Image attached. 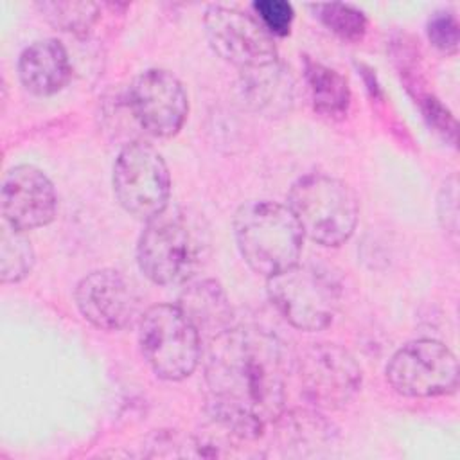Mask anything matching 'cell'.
I'll list each match as a JSON object with an SVG mask.
<instances>
[{"label":"cell","mask_w":460,"mask_h":460,"mask_svg":"<svg viewBox=\"0 0 460 460\" xmlns=\"http://www.w3.org/2000/svg\"><path fill=\"white\" fill-rule=\"evenodd\" d=\"M74 298L83 318L102 331L129 327L140 309L137 289L117 270H95L84 275L75 286Z\"/></svg>","instance_id":"obj_12"},{"label":"cell","mask_w":460,"mask_h":460,"mask_svg":"<svg viewBox=\"0 0 460 460\" xmlns=\"http://www.w3.org/2000/svg\"><path fill=\"white\" fill-rule=\"evenodd\" d=\"M128 106L146 133L167 138L181 129L189 111V99L174 74L164 68H147L129 84Z\"/></svg>","instance_id":"obj_11"},{"label":"cell","mask_w":460,"mask_h":460,"mask_svg":"<svg viewBox=\"0 0 460 460\" xmlns=\"http://www.w3.org/2000/svg\"><path fill=\"white\" fill-rule=\"evenodd\" d=\"M203 241L185 212L165 208L149 219L137 243L140 271L158 286L185 284L201 262Z\"/></svg>","instance_id":"obj_4"},{"label":"cell","mask_w":460,"mask_h":460,"mask_svg":"<svg viewBox=\"0 0 460 460\" xmlns=\"http://www.w3.org/2000/svg\"><path fill=\"white\" fill-rule=\"evenodd\" d=\"M239 88L244 102L270 119L289 113L295 101L293 75L279 59L241 70Z\"/></svg>","instance_id":"obj_14"},{"label":"cell","mask_w":460,"mask_h":460,"mask_svg":"<svg viewBox=\"0 0 460 460\" xmlns=\"http://www.w3.org/2000/svg\"><path fill=\"white\" fill-rule=\"evenodd\" d=\"M58 208V196L49 176L34 165H16L2 181V216L7 225L27 232L49 225Z\"/></svg>","instance_id":"obj_13"},{"label":"cell","mask_w":460,"mask_h":460,"mask_svg":"<svg viewBox=\"0 0 460 460\" xmlns=\"http://www.w3.org/2000/svg\"><path fill=\"white\" fill-rule=\"evenodd\" d=\"M428 38L433 47L442 52H455L460 40L458 22L449 11H437L429 16L426 25Z\"/></svg>","instance_id":"obj_23"},{"label":"cell","mask_w":460,"mask_h":460,"mask_svg":"<svg viewBox=\"0 0 460 460\" xmlns=\"http://www.w3.org/2000/svg\"><path fill=\"white\" fill-rule=\"evenodd\" d=\"M138 343L151 370L167 381L189 377L201 356V334L174 304H156L138 320Z\"/></svg>","instance_id":"obj_6"},{"label":"cell","mask_w":460,"mask_h":460,"mask_svg":"<svg viewBox=\"0 0 460 460\" xmlns=\"http://www.w3.org/2000/svg\"><path fill=\"white\" fill-rule=\"evenodd\" d=\"M271 305L300 331H322L341 304V282L325 266L293 264L266 282Z\"/></svg>","instance_id":"obj_5"},{"label":"cell","mask_w":460,"mask_h":460,"mask_svg":"<svg viewBox=\"0 0 460 460\" xmlns=\"http://www.w3.org/2000/svg\"><path fill=\"white\" fill-rule=\"evenodd\" d=\"M316 18L336 36L347 41H358L367 32L368 20L365 13L354 5L331 2L311 5Z\"/></svg>","instance_id":"obj_20"},{"label":"cell","mask_w":460,"mask_h":460,"mask_svg":"<svg viewBox=\"0 0 460 460\" xmlns=\"http://www.w3.org/2000/svg\"><path fill=\"white\" fill-rule=\"evenodd\" d=\"M277 429V442L295 456L320 455L322 449L332 446L336 440L334 426L316 410L298 408L282 411L273 422Z\"/></svg>","instance_id":"obj_16"},{"label":"cell","mask_w":460,"mask_h":460,"mask_svg":"<svg viewBox=\"0 0 460 460\" xmlns=\"http://www.w3.org/2000/svg\"><path fill=\"white\" fill-rule=\"evenodd\" d=\"M34 264V250L25 232L4 221L0 235V279L4 284L20 282Z\"/></svg>","instance_id":"obj_19"},{"label":"cell","mask_w":460,"mask_h":460,"mask_svg":"<svg viewBox=\"0 0 460 460\" xmlns=\"http://www.w3.org/2000/svg\"><path fill=\"white\" fill-rule=\"evenodd\" d=\"M304 75L311 93L313 108L331 119L343 117L350 104V90L347 79L334 68L314 61L304 59Z\"/></svg>","instance_id":"obj_18"},{"label":"cell","mask_w":460,"mask_h":460,"mask_svg":"<svg viewBox=\"0 0 460 460\" xmlns=\"http://www.w3.org/2000/svg\"><path fill=\"white\" fill-rule=\"evenodd\" d=\"M288 358L282 343L257 327H230L210 340L205 361L207 413L257 442L286 410Z\"/></svg>","instance_id":"obj_1"},{"label":"cell","mask_w":460,"mask_h":460,"mask_svg":"<svg viewBox=\"0 0 460 460\" xmlns=\"http://www.w3.org/2000/svg\"><path fill=\"white\" fill-rule=\"evenodd\" d=\"M288 207L304 235L323 246L343 244L354 234L359 214L354 190L320 172L304 174L291 185Z\"/></svg>","instance_id":"obj_3"},{"label":"cell","mask_w":460,"mask_h":460,"mask_svg":"<svg viewBox=\"0 0 460 460\" xmlns=\"http://www.w3.org/2000/svg\"><path fill=\"white\" fill-rule=\"evenodd\" d=\"M113 192L120 207L149 221L169 207L171 176L164 156L146 142H129L113 165Z\"/></svg>","instance_id":"obj_7"},{"label":"cell","mask_w":460,"mask_h":460,"mask_svg":"<svg viewBox=\"0 0 460 460\" xmlns=\"http://www.w3.org/2000/svg\"><path fill=\"white\" fill-rule=\"evenodd\" d=\"M205 34L214 52L239 70L277 59L273 36L255 14L235 7L210 5L203 16Z\"/></svg>","instance_id":"obj_10"},{"label":"cell","mask_w":460,"mask_h":460,"mask_svg":"<svg viewBox=\"0 0 460 460\" xmlns=\"http://www.w3.org/2000/svg\"><path fill=\"white\" fill-rule=\"evenodd\" d=\"M72 66L66 49L52 38L31 43L18 59L22 84L34 95H52L70 79Z\"/></svg>","instance_id":"obj_15"},{"label":"cell","mask_w":460,"mask_h":460,"mask_svg":"<svg viewBox=\"0 0 460 460\" xmlns=\"http://www.w3.org/2000/svg\"><path fill=\"white\" fill-rule=\"evenodd\" d=\"M255 18L262 23V27L271 36H286L289 34L295 11L293 5L286 0H257L253 2Z\"/></svg>","instance_id":"obj_22"},{"label":"cell","mask_w":460,"mask_h":460,"mask_svg":"<svg viewBox=\"0 0 460 460\" xmlns=\"http://www.w3.org/2000/svg\"><path fill=\"white\" fill-rule=\"evenodd\" d=\"M304 399L320 410L347 404L361 386V368L354 356L334 343H313L296 359Z\"/></svg>","instance_id":"obj_9"},{"label":"cell","mask_w":460,"mask_h":460,"mask_svg":"<svg viewBox=\"0 0 460 460\" xmlns=\"http://www.w3.org/2000/svg\"><path fill=\"white\" fill-rule=\"evenodd\" d=\"M234 235L244 262L266 279L298 262L304 232L288 205L255 199L234 216Z\"/></svg>","instance_id":"obj_2"},{"label":"cell","mask_w":460,"mask_h":460,"mask_svg":"<svg viewBox=\"0 0 460 460\" xmlns=\"http://www.w3.org/2000/svg\"><path fill=\"white\" fill-rule=\"evenodd\" d=\"M40 9L54 27L74 34H86L99 16L93 2H43Z\"/></svg>","instance_id":"obj_21"},{"label":"cell","mask_w":460,"mask_h":460,"mask_svg":"<svg viewBox=\"0 0 460 460\" xmlns=\"http://www.w3.org/2000/svg\"><path fill=\"white\" fill-rule=\"evenodd\" d=\"M420 110L424 119L428 120V124L431 128H435L444 138H449V142H455V135H456V122L453 119V115L449 113V110L433 95L426 93L419 99Z\"/></svg>","instance_id":"obj_24"},{"label":"cell","mask_w":460,"mask_h":460,"mask_svg":"<svg viewBox=\"0 0 460 460\" xmlns=\"http://www.w3.org/2000/svg\"><path fill=\"white\" fill-rule=\"evenodd\" d=\"M456 181L455 178H451L449 181H446L442 194L438 198V217L444 225V228H447L449 232L456 234V226H458V205H456Z\"/></svg>","instance_id":"obj_25"},{"label":"cell","mask_w":460,"mask_h":460,"mask_svg":"<svg viewBox=\"0 0 460 460\" xmlns=\"http://www.w3.org/2000/svg\"><path fill=\"white\" fill-rule=\"evenodd\" d=\"M390 386L406 397L447 395L458 386V361L447 345L420 338L402 345L386 365Z\"/></svg>","instance_id":"obj_8"},{"label":"cell","mask_w":460,"mask_h":460,"mask_svg":"<svg viewBox=\"0 0 460 460\" xmlns=\"http://www.w3.org/2000/svg\"><path fill=\"white\" fill-rule=\"evenodd\" d=\"M199 334L210 340L232 327V305L223 288L212 279L189 280L176 304Z\"/></svg>","instance_id":"obj_17"}]
</instances>
